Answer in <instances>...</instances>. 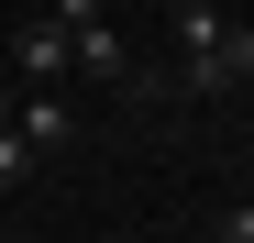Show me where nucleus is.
Segmentation results:
<instances>
[{
    "label": "nucleus",
    "instance_id": "1",
    "mask_svg": "<svg viewBox=\"0 0 254 243\" xmlns=\"http://www.w3.org/2000/svg\"><path fill=\"white\" fill-rule=\"evenodd\" d=\"M177 89H188V100H243V89H254V22L221 11L199 45H177Z\"/></svg>",
    "mask_w": 254,
    "mask_h": 243
},
{
    "label": "nucleus",
    "instance_id": "2",
    "mask_svg": "<svg viewBox=\"0 0 254 243\" xmlns=\"http://www.w3.org/2000/svg\"><path fill=\"white\" fill-rule=\"evenodd\" d=\"M11 77H22V89H56V77H66V22L45 11V0H33V22L11 33Z\"/></svg>",
    "mask_w": 254,
    "mask_h": 243
},
{
    "label": "nucleus",
    "instance_id": "3",
    "mask_svg": "<svg viewBox=\"0 0 254 243\" xmlns=\"http://www.w3.org/2000/svg\"><path fill=\"white\" fill-rule=\"evenodd\" d=\"M11 122H22V144H33V155L77 144V100H56V89H22V77H11Z\"/></svg>",
    "mask_w": 254,
    "mask_h": 243
},
{
    "label": "nucleus",
    "instance_id": "4",
    "mask_svg": "<svg viewBox=\"0 0 254 243\" xmlns=\"http://www.w3.org/2000/svg\"><path fill=\"white\" fill-rule=\"evenodd\" d=\"M22 177H33V144H22V122H0V199H11Z\"/></svg>",
    "mask_w": 254,
    "mask_h": 243
},
{
    "label": "nucleus",
    "instance_id": "5",
    "mask_svg": "<svg viewBox=\"0 0 254 243\" xmlns=\"http://www.w3.org/2000/svg\"><path fill=\"white\" fill-rule=\"evenodd\" d=\"M210 232H221V243H254V199H243V210H221Z\"/></svg>",
    "mask_w": 254,
    "mask_h": 243
},
{
    "label": "nucleus",
    "instance_id": "6",
    "mask_svg": "<svg viewBox=\"0 0 254 243\" xmlns=\"http://www.w3.org/2000/svg\"><path fill=\"white\" fill-rule=\"evenodd\" d=\"M0 122H11V77H0Z\"/></svg>",
    "mask_w": 254,
    "mask_h": 243
}]
</instances>
